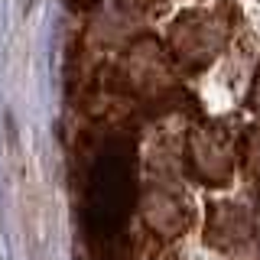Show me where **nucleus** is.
<instances>
[{
  "mask_svg": "<svg viewBox=\"0 0 260 260\" xmlns=\"http://www.w3.org/2000/svg\"><path fill=\"white\" fill-rule=\"evenodd\" d=\"M78 4H81V7H88V4H91V0H72V7H78Z\"/></svg>",
  "mask_w": 260,
  "mask_h": 260,
  "instance_id": "nucleus-2",
  "label": "nucleus"
},
{
  "mask_svg": "<svg viewBox=\"0 0 260 260\" xmlns=\"http://www.w3.org/2000/svg\"><path fill=\"white\" fill-rule=\"evenodd\" d=\"M127 166L124 159L117 156H104L98 162L94 176H91V189H88V218L108 231V228L120 224L124 218V208H127Z\"/></svg>",
  "mask_w": 260,
  "mask_h": 260,
  "instance_id": "nucleus-1",
  "label": "nucleus"
}]
</instances>
